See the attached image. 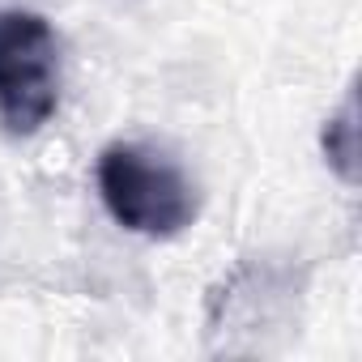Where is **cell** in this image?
<instances>
[{
  "mask_svg": "<svg viewBox=\"0 0 362 362\" xmlns=\"http://www.w3.org/2000/svg\"><path fill=\"white\" fill-rule=\"evenodd\" d=\"M94 179L115 226L145 239H175L201 214V192L188 179V170L175 158L136 141L107 145L98 153Z\"/></svg>",
  "mask_w": 362,
  "mask_h": 362,
  "instance_id": "6da1fadb",
  "label": "cell"
},
{
  "mask_svg": "<svg viewBox=\"0 0 362 362\" xmlns=\"http://www.w3.org/2000/svg\"><path fill=\"white\" fill-rule=\"evenodd\" d=\"M60 107V39L43 13H0V124L35 136Z\"/></svg>",
  "mask_w": 362,
  "mask_h": 362,
  "instance_id": "7a4b0ae2",
  "label": "cell"
},
{
  "mask_svg": "<svg viewBox=\"0 0 362 362\" xmlns=\"http://www.w3.org/2000/svg\"><path fill=\"white\" fill-rule=\"evenodd\" d=\"M320 141H324V158L337 170V179L354 184L358 179V98H354V90L345 94L341 111L324 119V136Z\"/></svg>",
  "mask_w": 362,
  "mask_h": 362,
  "instance_id": "3957f363",
  "label": "cell"
}]
</instances>
